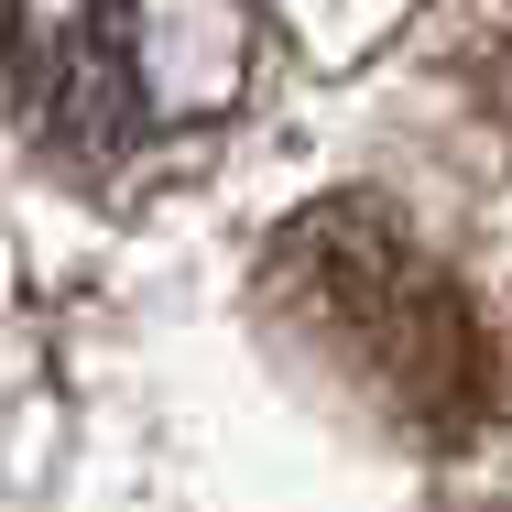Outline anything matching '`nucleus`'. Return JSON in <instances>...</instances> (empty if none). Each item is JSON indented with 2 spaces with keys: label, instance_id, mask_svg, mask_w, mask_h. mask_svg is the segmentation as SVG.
<instances>
[{
  "label": "nucleus",
  "instance_id": "obj_2",
  "mask_svg": "<svg viewBox=\"0 0 512 512\" xmlns=\"http://www.w3.org/2000/svg\"><path fill=\"white\" fill-rule=\"evenodd\" d=\"M284 273L316 306L327 349L404 414L414 436H458L491 404V360H480V316L458 306V284L414 251L393 218L371 207H316L284 240Z\"/></svg>",
  "mask_w": 512,
  "mask_h": 512
},
{
  "label": "nucleus",
  "instance_id": "obj_1",
  "mask_svg": "<svg viewBox=\"0 0 512 512\" xmlns=\"http://www.w3.org/2000/svg\"><path fill=\"white\" fill-rule=\"evenodd\" d=\"M0 66H11V109L88 175L175 153L186 131L218 120L240 77L207 0H11Z\"/></svg>",
  "mask_w": 512,
  "mask_h": 512
}]
</instances>
